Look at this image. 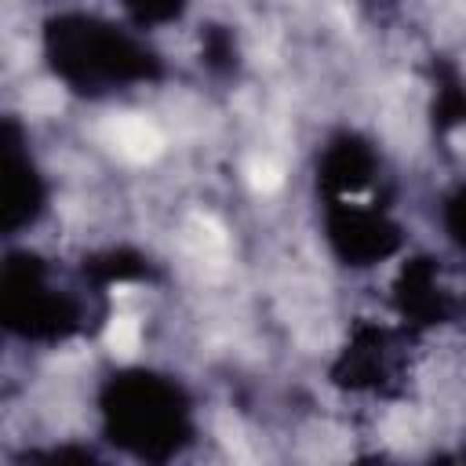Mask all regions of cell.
I'll return each mask as SVG.
<instances>
[{
	"instance_id": "ba28073f",
	"label": "cell",
	"mask_w": 466,
	"mask_h": 466,
	"mask_svg": "<svg viewBox=\"0 0 466 466\" xmlns=\"http://www.w3.org/2000/svg\"><path fill=\"white\" fill-rule=\"evenodd\" d=\"M382 175V157L379 146L357 131V127H339L331 131L313 164V182L320 200H339V197H375Z\"/></svg>"
},
{
	"instance_id": "5b68a950",
	"label": "cell",
	"mask_w": 466,
	"mask_h": 466,
	"mask_svg": "<svg viewBox=\"0 0 466 466\" xmlns=\"http://www.w3.org/2000/svg\"><path fill=\"white\" fill-rule=\"evenodd\" d=\"M320 237L342 269H379L408 255L400 218L379 197L320 200Z\"/></svg>"
},
{
	"instance_id": "8fae6325",
	"label": "cell",
	"mask_w": 466,
	"mask_h": 466,
	"mask_svg": "<svg viewBox=\"0 0 466 466\" xmlns=\"http://www.w3.org/2000/svg\"><path fill=\"white\" fill-rule=\"evenodd\" d=\"M342 466H390L382 455H357V459H350V462H342Z\"/></svg>"
},
{
	"instance_id": "277c9868",
	"label": "cell",
	"mask_w": 466,
	"mask_h": 466,
	"mask_svg": "<svg viewBox=\"0 0 466 466\" xmlns=\"http://www.w3.org/2000/svg\"><path fill=\"white\" fill-rule=\"evenodd\" d=\"M415 339L419 335H411L393 317H364L346 328L328 375L346 397L397 400L408 393L415 375V357L408 350Z\"/></svg>"
},
{
	"instance_id": "30bf717a",
	"label": "cell",
	"mask_w": 466,
	"mask_h": 466,
	"mask_svg": "<svg viewBox=\"0 0 466 466\" xmlns=\"http://www.w3.org/2000/svg\"><path fill=\"white\" fill-rule=\"evenodd\" d=\"M29 466H109L102 455H95L91 448L84 444H51L44 451H33L29 455Z\"/></svg>"
},
{
	"instance_id": "9c48e42d",
	"label": "cell",
	"mask_w": 466,
	"mask_h": 466,
	"mask_svg": "<svg viewBox=\"0 0 466 466\" xmlns=\"http://www.w3.org/2000/svg\"><path fill=\"white\" fill-rule=\"evenodd\" d=\"M441 229H444V240L466 258V182L451 186L441 197Z\"/></svg>"
},
{
	"instance_id": "8992f818",
	"label": "cell",
	"mask_w": 466,
	"mask_h": 466,
	"mask_svg": "<svg viewBox=\"0 0 466 466\" xmlns=\"http://www.w3.org/2000/svg\"><path fill=\"white\" fill-rule=\"evenodd\" d=\"M386 299H390V317L404 324L411 335L441 331L455 324L462 313V299L433 255L397 258Z\"/></svg>"
},
{
	"instance_id": "7a4b0ae2",
	"label": "cell",
	"mask_w": 466,
	"mask_h": 466,
	"mask_svg": "<svg viewBox=\"0 0 466 466\" xmlns=\"http://www.w3.org/2000/svg\"><path fill=\"white\" fill-rule=\"evenodd\" d=\"M95 422L102 444L135 466H175L197 441L193 393L146 364H124L98 382Z\"/></svg>"
},
{
	"instance_id": "52a82bcc",
	"label": "cell",
	"mask_w": 466,
	"mask_h": 466,
	"mask_svg": "<svg viewBox=\"0 0 466 466\" xmlns=\"http://www.w3.org/2000/svg\"><path fill=\"white\" fill-rule=\"evenodd\" d=\"M0 208H4V233L18 237L33 229L47 211V175L29 149L25 131L15 116L4 120V157H0Z\"/></svg>"
},
{
	"instance_id": "3957f363",
	"label": "cell",
	"mask_w": 466,
	"mask_h": 466,
	"mask_svg": "<svg viewBox=\"0 0 466 466\" xmlns=\"http://www.w3.org/2000/svg\"><path fill=\"white\" fill-rule=\"evenodd\" d=\"M0 320L25 346H62L87 328V302L36 251H11L0 273Z\"/></svg>"
},
{
	"instance_id": "6da1fadb",
	"label": "cell",
	"mask_w": 466,
	"mask_h": 466,
	"mask_svg": "<svg viewBox=\"0 0 466 466\" xmlns=\"http://www.w3.org/2000/svg\"><path fill=\"white\" fill-rule=\"evenodd\" d=\"M36 47L51 80L80 98L138 91L164 76V55L153 47V36L124 15L55 11L40 22Z\"/></svg>"
}]
</instances>
